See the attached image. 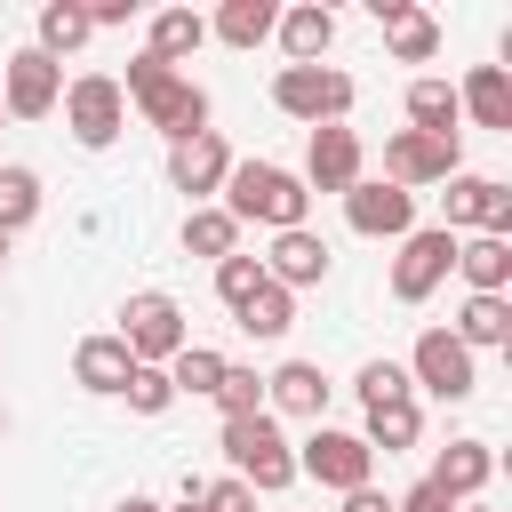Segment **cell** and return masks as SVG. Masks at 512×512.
Here are the masks:
<instances>
[{"instance_id":"6da1fadb","label":"cell","mask_w":512,"mask_h":512,"mask_svg":"<svg viewBox=\"0 0 512 512\" xmlns=\"http://www.w3.org/2000/svg\"><path fill=\"white\" fill-rule=\"evenodd\" d=\"M120 80V96L144 112V128H160L168 144H184V136H208V88L200 80H184V72H168L160 56H128V72H112Z\"/></svg>"},{"instance_id":"7a4b0ae2","label":"cell","mask_w":512,"mask_h":512,"mask_svg":"<svg viewBox=\"0 0 512 512\" xmlns=\"http://www.w3.org/2000/svg\"><path fill=\"white\" fill-rule=\"evenodd\" d=\"M232 224H264V232H296L304 216H312V192H304V176L296 168H280V160H232V176H224V200H216Z\"/></svg>"},{"instance_id":"3957f363","label":"cell","mask_w":512,"mask_h":512,"mask_svg":"<svg viewBox=\"0 0 512 512\" xmlns=\"http://www.w3.org/2000/svg\"><path fill=\"white\" fill-rule=\"evenodd\" d=\"M216 440H224V464H232V480H240L248 496H280V488H296V448H288V432H280L272 408L232 416Z\"/></svg>"},{"instance_id":"277c9868","label":"cell","mask_w":512,"mask_h":512,"mask_svg":"<svg viewBox=\"0 0 512 512\" xmlns=\"http://www.w3.org/2000/svg\"><path fill=\"white\" fill-rule=\"evenodd\" d=\"M112 336L128 344V360H136V368H168V360L192 344L184 304H176L168 288H136V296L120 304V328H112Z\"/></svg>"},{"instance_id":"5b68a950","label":"cell","mask_w":512,"mask_h":512,"mask_svg":"<svg viewBox=\"0 0 512 512\" xmlns=\"http://www.w3.org/2000/svg\"><path fill=\"white\" fill-rule=\"evenodd\" d=\"M352 72H336V64H280L272 72V104L288 112V120H304V128H344V112H352Z\"/></svg>"},{"instance_id":"8992f818","label":"cell","mask_w":512,"mask_h":512,"mask_svg":"<svg viewBox=\"0 0 512 512\" xmlns=\"http://www.w3.org/2000/svg\"><path fill=\"white\" fill-rule=\"evenodd\" d=\"M64 128H72V144H88V152H104V144H120V128H128V96H120V80L112 72H80V80H64Z\"/></svg>"},{"instance_id":"52a82bcc","label":"cell","mask_w":512,"mask_h":512,"mask_svg":"<svg viewBox=\"0 0 512 512\" xmlns=\"http://www.w3.org/2000/svg\"><path fill=\"white\" fill-rule=\"evenodd\" d=\"M296 480H320V488H336V496H352V488H368V480H376V448H368L360 432H336V424H312V440L296 448Z\"/></svg>"},{"instance_id":"ba28073f","label":"cell","mask_w":512,"mask_h":512,"mask_svg":"<svg viewBox=\"0 0 512 512\" xmlns=\"http://www.w3.org/2000/svg\"><path fill=\"white\" fill-rule=\"evenodd\" d=\"M456 168H464V136H416V128H392L384 136V184H400V192L448 184Z\"/></svg>"},{"instance_id":"9c48e42d","label":"cell","mask_w":512,"mask_h":512,"mask_svg":"<svg viewBox=\"0 0 512 512\" xmlns=\"http://www.w3.org/2000/svg\"><path fill=\"white\" fill-rule=\"evenodd\" d=\"M440 232H488V240H512V184H496V176H472V168H456L448 176V192H440Z\"/></svg>"},{"instance_id":"30bf717a","label":"cell","mask_w":512,"mask_h":512,"mask_svg":"<svg viewBox=\"0 0 512 512\" xmlns=\"http://www.w3.org/2000/svg\"><path fill=\"white\" fill-rule=\"evenodd\" d=\"M400 368H408V384H424L432 400H472V392H480V360H472L448 328H424Z\"/></svg>"},{"instance_id":"8fae6325","label":"cell","mask_w":512,"mask_h":512,"mask_svg":"<svg viewBox=\"0 0 512 512\" xmlns=\"http://www.w3.org/2000/svg\"><path fill=\"white\" fill-rule=\"evenodd\" d=\"M448 272H456V232L416 224V232L400 240V256H392V304H424Z\"/></svg>"},{"instance_id":"7c38bea8","label":"cell","mask_w":512,"mask_h":512,"mask_svg":"<svg viewBox=\"0 0 512 512\" xmlns=\"http://www.w3.org/2000/svg\"><path fill=\"white\" fill-rule=\"evenodd\" d=\"M368 176V144L360 128H304V192H352Z\"/></svg>"},{"instance_id":"4fadbf2b","label":"cell","mask_w":512,"mask_h":512,"mask_svg":"<svg viewBox=\"0 0 512 512\" xmlns=\"http://www.w3.org/2000/svg\"><path fill=\"white\" fill-rule=\"evenodd\" d=\"M64 104V64H48L40 48H16L0 64V112L8 120H48Z\"/></svg>"},{"instance_id":"5bb4252c","label":"cell","mask_w":512,"mask_h":512,"mask_svg":"<svg viewBox=\"0 0 512 512\" xmlns=\"http://www.w3.org/2000/svg\"><path fill=\"white\" fill-rule=\"evenodd\" d=\"M344 224H352L360 240H408V232H416V192H400V184H384V176H360V184L344 192Z\"/></svg>"},{"instance_id":"9a60e30c","label":"cell","mask_w":512,"mask_h":512,"mask_svg":"<svg viewBox=\"0 0 512 512\" xmlns=\"http://www.w3.org/2000/svg\"><path fill=\"white\" fill-rule=\"evenodd\" d=\"M224 176H232V144L208 128V136H184V144H168V184L192 200V208H208L216 192H224Z\"/></svg>"},{"instance_id":"2e32d148","label":"cell","mask_w":512,"mask_h":512,"mask_svg":"<svg viewBox=\"0 0 512 512\" xmlns=\"http://www.w3.org/2000/svg\"><path fill=\"white\" fill-rule=\"evenodd\" d=\"M328 368L320 360H280L272 376H264V408L272 416H304V424H328Z\"/></svg>"},{"instance_id":"e0dca14e","label":"cell","mask_w":512,"mask_h":512,"mask_svg":"<svg viewBox=\"0 0 512 512\" xmlns=\"http://www.w3.org/2000/svg\"><path fill=\"white\" fill-rule=\"evenodd\" d=\"M328 264H336V256H328V240H320L312 224H296V232H272V256H264V280L296 296V288H320V280H328Z\"/></svg>"},{"instance_id":"ac0fdd59","label":"cell","mask_w":512,"mask_h":512,"mask_svg":"<svg viewBox=\"0 0 512 512\" xmlns=\"http://www.w3.org/2000/svg\"><path fill=\"white\" fill-rule=\"evenodd\" d=\"M448 504H480V488L496 480V448L488 440H448L440 456H432V472H424Z\"/></svg>"},{"instance_id":"d6986e66","label":"cell","mask_w":512,"mask_h":512,"mask_svg":"<svg viewBox=\"0 0 512 512\" xmlns=\"http://www.w3.org/2000/svg\"><path fill=\"white\" fill-rule=\"evenodd\" d=\"M368 16L384 24V40H392L400 64H432V56H440V24H432L416 0H368Z\"/></svg>"},{"instance_id":"ffe728a7","label":"cell","mask_w":512,"mask_h":512,"mask_svg":"<svg viewBox=\"0 0 512 512\" xmlns=\"http://www.w3.org/2000/svg\"><path fill=\"white\" fill-rule=\"evenodd\" d=\"M456 112H464L472 128L512 136V72H504V64H472V72H464V88H456Z\"/></svg>"},{"instance_id":"44dd1931","label":"cell","mask_w":512,"mask_h":512,"mask_svg":"<svg viewBox=\"0 0 512 512\" xmlns=\"http://www.w3.org/2000/svg\"><path fill=\"white\" fill-rule=\"evenodd\" d=\"M272 40H280V56H288V64H320V56L336 48V8H320V0H304V8H280Z\"/></svg>"},{"instance_id":"7402d4cb","label":"cell","mask_w":512,"mask_h":512,"mask_svg":"<svg viewBox=\"0 0 512 512\" xmlns=\"http://www.w3.org/2000/svg\"><path fill=\"white\" fill-rule=\"evenodd\" d=\"M128 368H136V360H128V344H120V336H80V344H72V384H80V392H96V400H120Z\"/></svg>"},{"instance_id":"603a6c76","label":"cell","mask_w":512,"mask_h":512,"mask_svg":"<svg viewBox=\"0 0 512 512\" xmlns=\"http://www.w3.org/2000/svg\"><path fill=\"white\" fill-rule=\"evenodd\" d=\"M456 272H464L472 296H504L512 288V240H488V232L456 240Z\"/></svg>"},{"instance_id":"cb8c5ba5","label":"cell","mask_w":512,"mask_h":512,"mask_svg":"<svg viewBox=\"0 0 512 512\" xmlns=\"http://www.w3.org/2000/svg\"><path fill=\"white\" fill-rule=\"evenodd\" d=\"M96 40V24H88V8L80 0H48L40 16H32V48L56 64V56H72V48H88Z\"/></svg>"},{"instance_id":"d4e9b609","label":"cell","mask_w":512,"mask_h":512,"mask_svg":"<svg viewBox=\"0 0 512 512\" xmlns=\"http://www.w3.org/2000/svg\"><path fill=\"white\" fill-rule=\"evenodd\" d=\"M200 40H208V16H200V8H160L152 32H144V56H160V64L176 72L184 56H200Z\"/></svg>"},{"instance_id":"484cf974","label":"cell","mask_w":512,"mask_h":512,"mask_svg":"<svg viewBox=\"0 0 512 512\" xmlns=\"http://www.w3.org/2000/svg\"><path fill=\"white\" fill-rule=\"evenodd\" d=\"M464 352H496V344H512V304L504 296H464V312H456V328H448Z\"/></svg>"},{"instance_id":"4316f807","label":"cell","mask_w":512,"mask_h":512,"mask_svg":"<svg viewBox=\"0 0 512 512\" xmlns=\"http://www.w3.org/2000/svg\"><path fill=\"white\" fill-rule=\"evenodd\" d=\"M408 128H416V136H464L456 88H448V80H408Z\"/></svg>"},{"instance_id":"83f0119b","label":"cell","mask_w":512,"mask_h":512,"mask_svg":"<svg viewBox=\"0 0 512 512\" xmlns=\"http://www.w3.org/2000/svg\"><path fill=\"white\" fill-rule=\"evenodd\" d=\"M272 24H280V8H272V0H224L208 32H216L224 48H264V40H272Z\"/></svg>"},{"instance_id":"f1b7e54d","label":"cell","mask_w":512,"mask_h":512,"mask_svg":"<svg viewBox=\"0 0 512 512\" xmlns=\"http://www.w3.org/2000/svg\"><path fill=\"white\" fill-rule=\"evenodd\" d=\"M360 440H368V448H384V456H400V448H416V440H424V408H416V400H384V408H368Z\"/></svg>"},{"instance_id":"f546056e","label":"cell","mask_w":512,"mask_h":512,"mask_svg":"<svg viewBox=\"0 0 512 512\" xmlns=\"http://www.w3.org/2000/svg\"><path fill=\"white\" fill-rule=\"evenodd\" d=\"M32 216H40V168L0 160V240H16Z\"/></svg>"},{"instance_id":"4dcf8cb0","label":"cell","mask_w":512,"mask_h":512,"mask_svg":"<svg viewBox=\"0 0 512 512\" xmlns=\"http://www.w3.org/2000/svg\"><path fill=\"white\" fill-rule=\"evenodd\" d=\"M184 248H192V256H208V264H224V256H240V224L208 200V208H192V216H184Z\"/></svg>"},{"instance_id":"1f68e13d","label":"cell","mask_w":512,"mask_h":512,"mask_svg":"<svg viewBox=\"0 0 512 512\" xmlns=\"http://www.w3.org/2000/svg\"><path fill=\"white\" fill-rule=\"evenodd\" d=\"M232 320H240V328H248L256 344H272V336H288V328H296V296L264 280V288H256V296H248V304L232 312Z\"/></svg>"},{"instance_id":"d6a6232c","label":"cell","mask_w":512,"mask_h":512,"mask_svg":"<svg viewBox=\"0 0 512 512\" xmlns=\"http://www.w3.org/2000/svg\"><path fill=\"white\" fill-rule=\"evenodd\" d=\"M168 384H176V400H208V392L224 384V352H216V344H184V352L168 360Z\"/></svg>"},{"instance_id":"836d02e7","label":"cell","mask_w":512,"mask_h":512,"mask_svg":"<svg viewBox=\"0 0 512 512\" xmlns=\"http://www.w3.org/2000/svg\"><path fill=\"white\" fill-rule=\"evenodd\" d=\"M352 392H360V408H384V400H416V384H408V368H400V360H368V368L352 376Z\"/></svg>"},{"instance_id":"e575fe53","label":"cell","mask_w":512,"mask_h":512,"mask_svg":"<svg viewBox=\"0 0 512 512\" xmlns=\"http://www.w3.org/2000/svg\"><path fill=\"white\" fill-rule=\"evenodd\" d=\"M120 400H128V416H168L176 408V384H168V368H128Z\"/></svg>"},{"instance_id":"d590c367","label":"cell","mask_w":512,"mask_h":512,"mask_svg":"<svg viewBox=\"0 0 512 512\" xmlns=\"http://www.w3.org/2000/svg\"><path fill=\"white\" fill-rule=\"evenodd\" d=\"M208 400L224 408V424H232V416H256V408H264V376H256V368H240V360H224V384H216Z\"/></svg>"},{"instance_id":"8d00e7d4","label":"cell","mask_w":512,"mask_h":512,"mask_svg":"<svg viewBox=\"0 0 512 512\" xmlns=\"http://www.w3.org/2000/svg\"><path fill=\"white\" fill-rule=\"evenodd\" d=\"M256 288H264V256H248V248H240V256H224V264H216V296H224L232 312H240Z\"/></svg>"},{"instance_id":"74e56055","label":"cell","mask_w":512,"mask_h":512,"mask_svg":"<svg viewBox=\"0 0 512 512\" xmlns=\"http://www.w3.org/2000/svg\"><path fill=\"white\" fill-rule=\"evenodd\" d=\"M192 512H256V496L224 472V480H200V496H192Z\"/></svg>"},{"instance_id":"f35d334b","label":"cell","mask_w":512,"mask_h":512,"mask_svg":"<svg viewBox=\"0 0 512 512\" xmlns=\"http://www.w3.org/2000/svg\"><path fill=\"white\" fill-rule=\"evenodd\" d=\"M392 512H456V504H448V496H440L432 480H416L408 496H392Z\"/></svg>"},{"instance_id":"ab89813d","label":"cell","mask_w":512,"mask_h":512,"mask_svg":"<svg viewBox=\"0 0 512 512\" xmlns=\"http://www.w3.org/2000/svg\"><path fill=\"white\" fill-rule=\"evenodd\" d=\"M344 512H392V496L368 480V488H352V496H344Z\"/></svg>"},{"instance_id":"60d3db41","label":"cell","mask_w":512,"mask_h":512,"mask_svg":"<svg viewBox=\"0 0 512 512\" xmlns=\"http://www.w3.org/2000/svg\"><path fill=\"white\" fill-rule=\"evenodd\" d=\"M112 512H168V504H160V496H120Z\"/></svg>"},{"instance_id":"b9f144b4","label":"cell","mask_w":512,"mask_h":512,"mask_svg":"<svg viewBox=\"0 0 512 512\" xmlns=\"http://www.w3.org/2000/svg\"><path fill=\"white\" fill-rule=\"evenodd\" d=\"M8 248H16V240H0V264H8Z\"/></svg>"},{"instance_id":"7bdbcfd3","label":"cell","mask_w":512,"mask_h":512,"mask_svg":"<svg viewBox=\"0 0 512 512\" xmlns=\"http://www.w3.org/2000/svg\"><path fill=\"white\" fill-rule=\"evenodd\" d=\"M456 512H488V504H456Z\"/></svg>"},{"instance_id":"ee69618b","label":"cell","mask_w":512,"mask_h":512,"mask_svg":"<svg viewBox=\"0 0 512 512\" xmlns=\"http://www.w3.org/2000/svg\"><path fill=\"white\" fill-rule=\"evenodd\" d=\"M0 432H8V408H0Z\"/></svg>"},{"instance_id":"f6af8a7d","label":"cell","mask_w":512,"mask_h":512,"mask_svg":"<svg viewBox=\"0 0 512 512\" xmlns=\"http://www.w3.org/2000/svg\"><path fill=\"white\" fill-rule=\"evenodd\" d=\"M0 120H8V112H0Z\"/></svg>"}]
</instances>
